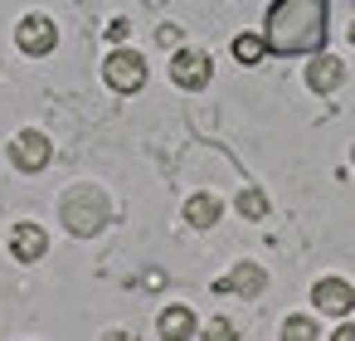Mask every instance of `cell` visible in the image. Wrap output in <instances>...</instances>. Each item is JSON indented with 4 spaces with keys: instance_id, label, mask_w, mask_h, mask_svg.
Returning a JSON list of instances; mask_svg holds the SVG:
<instances>
[{
    "instance_id": "obj_2",
    "label": "cell",
    "mask_w": 355,
    "mask_h": 341,
    "mask_svg": "<svg viewBox=\"0 0 355 341\" xmlns=\"http://www.w3.org/2000/svg\"><path fill=\"white\" fill-rule=\"evenodd\" d=\"M107 215H112V205H107V195H103L98 185H73V190H64V200H59V219H64V229L78 234V239L103 234Z\"/></svg>"
},
{
    "instance_id": "obj_12",
    "label": "cell",
    "mask_w": 355,
    "mask_h": 341,
    "mask_svg": "<svg viewBox=\"0 0 355 341\" xmlns=\"http://www.w3.org/2000/svg\"><path fill=\"white\" fill-rule=\"evenodd\" d=\"M214 219H219V200H214L209 190L185 200V224H190V229H214Z\"/></svg>"
},
{
    "instance_id": "obj_3",
    "label": "cell",
    "mask_w": 355,
    "mask_h": 341,
    "mask_svg": "<svg viewBox=\"0 0 355 341\" xmlns=\"http://www.w3.org/2000/svg\"><path fill=\"white\" fill-rule=\"evenodd\" d=\"M103 78H107V88H117V93H141V88H146V59H141L137 49H112L107 64H103Z\"/></svg>"
},
{
    "instance_id": "obj_15",
    "label": "cell",
    "mask_w": 355,
    "mask_h": 341,
    "mask_svg": "<svg viewBox=\"0 0 355 341\" xmlns=\"http://www.w3.org/2000/svg\"><path fill=\"white\" fill-rule=\"evenodd\" d=\"M282 336H287V341H316L321 326H316L311 317H287V322H282Z\"/></svg>"
},
{
    "instance_id": "obj_4",
    "label": "cell",
    "mask_w": 355,
    "mask_h": 341,
    "mask_svg": "<svg viewBox=\"0 0 355 341\" xmlns=\"http://www.w3.org/2000/svg\"><path fill=\"white\" fill-rule=\"evenodd\" d=\"M209 78H214V59H209L205 49H175V59H171V83H175V88L200 93Z\"/></svg>"
},
{
    "instance_id": "obj_8",
    "label": "cell",
    "mask_w": 355,
    "mask_h": 341,
    "mask_svg": "<svg viewBox=\"0 0 355 341\" xmlns=\"http://www.w3.org/2000/svg\"><path fill=\"white\" fill-rule=\"evenodd\" d=\"M10 253H15L20 263H35V258H44V253H49V234H44L35 219H20V224L10 229Z\"/></svg>"
},
{
    "instance_id": "obj_11",
    "label": "cell",
    "mask_w": 355,
    "mask_h": 341,
    "mask_svg": "<svg viewBox=\"0 0 355 341\" xmlns=\"http://www.w3.org/2000/svg\"><path fill=\"white\" fill-rule=\"evenodd\" d=\"M156 331H161V336H195V331H200V322H195V312H190V307H180V302H175V307H166V312L156 317Z\"/></svg>"
},
{
    "instance_id": "obj_14",
    "label": "cell",
    "mask_w": 355,
    "mask_h": 341,
    "mask_svg": "<svg viewBox=\"0 0 355 341\" xmlns=\"http://www.w3.org/2000/svg\"><path fill=\"white\" fill-rule=\"evenodd\" d=\"M263 54H268V40H263V35H239V40H234V59H239V64H258Z\"/></svg>"
},
{
    "instance_id": "obj_9",
    "label": "cell",
    "mask_w": 355,
    "mask_h": 341,
    "mask_svg": "<svg viewBox=\"0 0 355 341\" xmlns=\"http://www.w3.org/2000/svg\"><path fill=\"white\" fill-rule=\"evenodd\" d=\"M340 83H345V64L336 54H316L311 69H306V88L311 93H336Z\"/></svg>"
},
{
    "instance_id": "obj_16",
    "label": "cell",
    "mask_w": 355,
    "mask_h": 341,
    "mask_svg": "<svg viewBox=\"0 0 355 341\" xmlns=\"http://www.w3.org/2000/svg\"><path fill=\"white\" fill-rule=\"evenodd\" d=\"M205 336H219V341H229V336H234V326H229V322H209V326H205Z\"/></svg>"
},
{
    "instance_id": "obj_17",
    "label": "cell",
    "mask_w": 355,
    "mask_h": 341,
    "mask_svg": "<svg viewBox=\"0 0 355 341\" xmlns=\"http://www.w3.org/2000/svg\"><path fill=\"white\" fill-rule=\"evenodd\" d=\"M156 40H161V44H180V30H175V25H161Z\"/></svg>"
},
{
    "instance_id": "obj_13",
    "label": "cell",
    "mask_w": 355,
    "mask_h": 341,
    "mask_svg": "<svg viewBox=\"0 0 355 341\" xmlns=\"http://www.w3.org/2000/svg\"><path fill=\"white\" fill-rule=\"evenodd\" d=\"M234 210H239L243 219H268V195L248 185V190H239V200H234Z\"/></svg>"
},
{
    "instance_id": "obj_1",
    "label": "cell",
    "mask_w": 355,
    "mask_h": 341,
    "mask_svg": "<svg viewBox=\"0 0 355 341\" xmlns=\"http://www.w3.org/2000/svg\"><path fill=\"white\" fill-rule=\"evenodd\" d=\"M331 0H272L268 6V54H311L326 40Z\"/></svg>"
},
{
    "instance_id": "obj_7",
    "label": "cell",
    "mask_w": 355,
    "mask_h": 341,
    "mask_svg": "<svg viewBox=\"0 0 355 341\" xmlns=\"http://www.w3.org/2000/svg\"><path fill=\"white\" fill-rule=\"evenodd\" d=\"M311 307H316L321 317H350V312H355V288H350V278H321V283L311 288Z\"/></svg>"
},
{
    "instance_id": "obj_6",
    "label": "cell",
    "mask_w": 355,
    "mask_h": 341,
    "mask_svg": "<svg viewBox=\"0 0 355 341\" xmlns=\"http://www.w3.org/2000/svg\"><path fill=\"white\" fill-rule=\"evenodd\" d=\"M15 44H20V54L44 59V54H54L59 30H54V20H49V15H25V20L15 25Z\"/></svg>"
},
{
    "instance_id": "obj_10",
    "label": "cell",
    "mask_w": 355,
    "mask_h": 341,
    "mask_svg": "<svg viewBox=\"0 0 355 341\" xmlns=\"http://www.w3.org/2000/svg\"><path fill=\"white\" fill-rule=\"evenodd\" d=\"M263 288H268V273L258 263H239V268H229V278H219V292H239V297H253Z\"/></svg>"
},
{
    "instance_id": "obj_5",
    "label": "cell",
    "mask_w": 355,
    "mask_h": 341,
    "mask_svg": "<svg viewBox=\"0 0 355 341\" xmlns=\"http://www.w3.org/2000/svg\"><path fill=\"white\" fill-rule=\"evenodd\" d=\"M49 156H54V147H49V137H44V132H35V127H25V132H15V137H10V166H15V171L35 176V171H44V166H49Z\"/></svg>"
}]
</instances>
